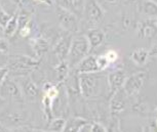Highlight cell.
<instances>
[{"label": "cell", "instance_id": "f546056e", "mask_svg": "<svg viewBox=\"0 0 157 132\" xmlns=\"http://www.w3.org/2000/svg\"><path fill=\"white\" fill-rule=\"evenodd\" d=\"M8 73H10V71H8L7 67H0V84L8 76Z\"/></svg>", "mask_w": 157, "mask_h": 132}, {"label": "cell", "instance_id": "74e56055", "mask_svg": "<svg viewBox=\"0 0 157 132\" xmlns=\"http://www.w3.org/2000/svg\"><path fill=\"white\" fill-rule=\"evenodd\" d=\"M155 122H156V125H157V116H156V119H155Z\"/></svg>", "mask_w": 157, "mask_h": 132}, {"label": "cell", "instance_id": "484cf974", "mask_svg": "<svg viewBox=\"0 0 157 132\" xmlns=\"http://www.w3.org/2000/svg\"><path fill=\"white\" fill-rule=\"evenodd\" d=\"M97 64H98V68H99V71L102 72L110 66V63L107 61V58L105 57V55L101 54L99 57H97Z\"/></svg>", "mask_w": 157, "mask_h": 132}, {"label": "cell", "instance_id": "9c48e42d", "mask_svg": "<svg viewBox=\"0 0 157 132\" xmlns=\"http://www.w3.org/2000/svg\"><path fill=\"white\" fill-rule=\"evenodd\" d=\"M147 73L145 72H139L137 74H132L129 77H126V80L123 84L124 91L127 93L128 96H132L140 91L141 88L146 81Z\"/></svg>", "mask_w": 157, "mask_h": 132}, {"label": "cell", "instance_id": "5b68a950", "mask_svg": "<svg viewBox=\"0 0 157 132\" xmlns=\"http://www.w3.org/2000/svg\"><path fill=\"white\" fill-rule=\"evenodd\" d=\"M0 96L7 99H10L17 104H22L23 102V95L21 92L20 86L13 77L8 75L6 78L2 81L0 84Z\"/></svg>", "mask_w": 157, "mask_h": 132}, {"label": "cell", "instance_id": "4fadbf2b", "mask_svg": "<svg viewBox=\"0 0 157 132\" xmlns=\"http://www.w3.org/2000/svg\"><path fill=\"white\" fill-rule=\"evenodd\" d=\"M75 70L79 74H86V73L100 72L97 64V57L94 55H86L84 58L79 61L75 67Z\"/></svg>", "mask_w": 157, "mask_h": 132}, {"label": "cell", "instance_id": "9a60e30c", "mask_svg": "<svg viewBox=\"0 0 157 132\" xmlns=\"http://www.w3.org/2000/svg\"><path fill=\"white\" fill-rule=\"evenodd\" d=\"M138 34L144 39H152L157 35V24L155 20H146L138 26Z\"/></svg>", "mask_w": 157, "mask_h": 132}, {"label": "cell", "instance_id": "d590c367", "mask_svg": "<svg viewBox=\"0 0 157 132\" xmlns=\"http://www.w3.org/2000/svg\"><path fill=\"white\" fill-rule=\"evenodd\" d=\"M22 131L23 132H43V131H40V130H32V129H29V130H25L24 127L22 128Z\"/></svg>", "mask_w": 157, "mask_h": 132}, {"label": "cell", "instance_id": "d6986e66", "mask_svg": "<svg viewBox=\"0 0 157 132\" xmlns=\"http://www.w3.org/2000/svg\"><path fill=\"white\" fill-rule=\"evenodd\" d=\"M149 51L145 48H137L130 54V58L134 61V64H136L137 66H144L147 63L148 58H149Z\"/></svg>", "mask_w": 157, "mask_h": 132}, {"label": "cell", "instance_id": "4316f807", "mask_svg": "<svg viewBox=\"0 0 157 132\" xmlns=\"http://www.w3.org/2000/svg\"><path fill=\"white\" fill-rule=\"evenodd\" d=\"M104 55H105V57L107 58V61L110 63V64H114L115 61L119 58V54H118V52L116 50H114V49H110V50L106 51L105 53H104Z\"/></svg>", "mask_w": 157, "mask_h": 132}, {"label": "cell", "instance_id": "30bf717a", "mask_svg": "<svg viewBox=\"0 0 157 132\" xmlns=\"http://www.w3.org/2000/svg\"><path fill=\"white\" fill-rule=\"evenodd\" d=\"M129 96L127 95V93L124 91L123 88H120L117 91L113 92L111 94L110 99V108L111 113L116 115V114L120 113L121 111H123L126 107L127 101H128Z\"/></svg>", "mask_w": 157, "mask_h": 132}, {"label": "cell", "instance_id": "ffe728a7", "mask_svg": "<svg viewBox=\"0 0 157 132\" xmlns=\"http://www.w3.org/2000/svg\"><path fill=\"white\" fill-rule=\"evenodd\" d=\"M71 71V68L69 67V64L66 61H60L59 64H57V67L55 68V73H56V77H57L58 83H63V81L66 79V77L69 75V73Z\"/></svg>", "mask_w": 157, "mask_h": 132}, {"label": "cell", "instance_id": "d6a6232c", "mask_svg": "<svg viewBox=\"0 0 157 132\" xmlns=\"http://www.w3.org/2000/svg\"><path fill=\"white\" fill-rule=\"evenodd\" d=\"M149 53L151 55H154V57H157V42L152 46V48H151V51L149 52Z\"/></svg>", "mask_w": 157, "mask_h": 132}, {"label": "cell", "instance_id": "4dcf8cb0", "mask_svg": "<svg viewBox=\"0 0 157 132\" xmlns=\"http://www.w3.org/2000/svg\"><path fill=\"white\" fill-rule=\"evenodd\" d=\"M90 132H106V131L102 125L96 123V124L90 125Z\"/></svg>", "mask_w": 157, "mask_h": 132}, {"label": "cell", "instance_id": "83f0119b", "mask_svg": "<svg viewBox=\"0 0 157 132\" xmlns=\"http://www.w3.org/2000/svg\"><path fill=\"white\" fill-rule=\"evenodd\" d=\"M144 132H157V125L155 120L152 122H149L144 127Z\"/></svg>", "mask_w": 157, "mask_h": 132}, {"label": "cell", "instance_id": "8992f818", "mask_svg": "<svg viewBox=\"0 0 157 132\" xmlns=\"http://www.w3.org/2000/svg\"><path fill=\"white\" fill-rule=\"evenodd\" d=\"M56 16H57L59 25L64 31L67 33H76L79 28L78 16H75L73 13L65 9V8L59 6L56 9Z\"/></svg>", "mask_w": 157, "mask_h": 132}, {"label": "cell", "instance_id": "e0dca14e", "mask_svg": "<svg viewBox=\"0 0 157 132\" xmlns=\"http://www.w3.org/2000/svg\"><path fill=\"white\" fill-rule=\"evenodd\" d=\"M85 36H86L88 43H90V49H96L98 47H100V46L104 43L105 38H106L104 31H102L99 28L90 29Z\"/></svg>", "mask_w": 157, "mask_h": 132}, {"label": "cell", "instance_id": "6da1fadb", "mask_svg": "<svg viewBox=\"0 0 157 132\" xmlns=\"http://www.w3.org/2000/svg\"><path fill=\"white\" fill-rule=\"evenodd\" d=\"M79 89L84 98H94L103 94L104 76L101 72L79 74Z\"/></svg>", "mask_w": 157, "mask_h": 132}, {"label": "cell", "instance_id": "8fae6325", "mask_svg": "<svg viewBox=\"0 0 157 132\" xmlns=\"http://www.w3.org/2000/svg\"><path fill=\"white\" fill-rule=\"evenodd\" d=\"M71 40H72V36L64 35V36H61L59 38L57 42L55 43L52 50H54V54L58 57L59 61H63L67 60L70 49Z\"/></svg>", "mask_w": 157, "mask_h": 132}, {"label": "cell", "instance_id": "f35d334b", "mask_svg": "<svg viewBox=\"0 0 157 132\" xmlns=\"http://www.w3.org/2000/svg\"><path fill=\"white\" fill-rule=\"evenodd\" d=\"M156 20V24H157V17H156V20Z\"/></svg>", "mask_w": 157, "mask_h": 132}, {"label": "cell", "instance_id": "603a6c76", "mask_svg": "<svg viewBox=\"0 0 157 132\" xmlns=\"http://www.w3.org/2000/svg\"><path fill=\"white\" fill-rule=\"evenodd\" d=\"M143 13L148 16H156L157 17V3L150 0H145L142 5Z\"/></svg>", "mask_w": 157, "mask_h": 132}, {"label": "cell", "instance_id": "52a82bcc", "mask_svg": "<svg viewBox=\"0 0 157 132\" xmlns=\"http://www.w3.org/2000/svg\"><path fill=\"white\" fill-rule=\"evenodd\" d=\"M13 78L19 84L23 98L27 99L29 101H37V98L40 96V89L29 76H20V77Z\"/></svg>", "mask_w": 157, "mask_h": 132}, {"label": "cell", "instance_id": "7a4b0ae2", "mask_svg": "<svg viewBox=\"0 0 157 132\" xmlns=\"http://www.w3.org/2000/svg\"><path fill=\"white\" fill-rule=\"evenodd\" d=\"M90 43L85 35H75L72 37L70 44L69 53H68L66 61L71 69L75 68L82 58H84L90 53Z\"/></svg>", "mask_w": 157, "mask_h": 132}, {"label": "cell", "instance_id": "2e32d148", "mask_svg": "<svg viewBox=\"0 0 157 132\" xmlns=\"http://www.w3.org/2000/svg\"><path fill=\"white\" fill-rule=\"evenodd\" d=\"M30 47L36 57L41 58L49 49V42L44 37H35L30 39Z\"/></svg>", "mask_w": 157, "mask_h": 132}, {"label": "cell", "instance_id": "ac0fdd59", "mask_svg": "<svg viewBox=\"0 0 157 132\" xmlns=\"http://www.w3.org/2000/svg\"><path fill=\"white\" fill-rule=\"evenodd\" d=\"M87 121L85 119L82 118H70L66 120V123H65V126L63 128L62 132H80L82 127L87 124Z\"/></svg>", "mask_w": 157, "mask_h": 132}, {"label": "cell", "instance_id": "5bb4252c", "mask_svg": "<svg viewBox=\"0 0 157 132\" xmlns=\"http://www.w3.org/2000/svg\"><path fill=\"white\" fill-rule=\"evenodd\" d=\"M58 5L73 13L77 16H82L85 6V0H57Z\"/></svg>", "mask_w": 157, "mask_h": 132}, {"label": "cell", "instance_id": "cb8c5ba5", "mask_svg": "<svg viewBox=\"0 0 157 132\" xmlns=\"http://www.w3.org/2000/svg\"><path fill=\"white\" fill-rule=\"evenodd\" d=\"M13 14L8 13V11L3 7V5L0 3V27L4 28L5 25L7 24L8 20L11 19V16H13Z\"/></svg>", "mask_w": 157, "mask_h": 132}, {"label": "cell", "instance_id": "f1b7e54d", "mask_svg": "<svg viewBox=\"0 0 157 132\" xmlns=\"http://www.w3.org/2000/svg\"><path fill=\"white\" fill-rule=\"evenodd\" d=\"M8 51V43L6 40H4L3 38L0 37V52L1 53H6Z\"/></svg>", "mask_w": 157, "mask_h": 132}, {"label": "cell", "instance_id": "d4e9b609", "mask_svg": "<svg viewBox=\"0 0 157 132\" xmlns=\"http://www.w3.org/2000/svg\"><path fill=\"white\" fill-rule=\"evenodd\" d=\"M17 33L19 34V36L21 38H28L31 35V33H32V25H31V22L28 23L27 25L23 26L22 28H20L19 30H17Z\"/></svg>", "mask_w": 157, "mask_h": 132}, {"label": "cell", "instance_id": "8d00e7d4", "mask_svg": "<svg viewBox=\"0 0 157 132\" xmlns=\"http://www.w3.org/2000/svg\"><path fill=\"white\" fill-rule=\"evenodd\" d=\"M150 1H153V2H155V3H157V0H150Z\"/></svg>", "mask_w": 157, "mask_h": 132}, {"label": "cell", "instance_id": "1f68e13d", "mask_svg": "<svg viewBox=\"0 0 157 132\" xmlns=\"http://www.w3.org/2000/svg\"><path fill=\"white\" fill-rule=\"evenodd\" d=\"M6 102H7L6 99L3 98V97H1V96H0V112H2V111H3L4 108H5V105H6Z\"/></svg>", "mask_w": 157, "mask_h": 132}, {"label": "cell", "instance_id": "836d02e7", "mask_svg": "<svg viewBox=\"0 0 157 132\" xmlns=\"http://www.w3.org/2000/svg\"><path fill=\"white\" fill-rule=\"evenodd\" d=\"M55 2H56V0H41V3L46 4V5H48V6L52 5Z\"/></svg>", "mask_w": 157, "mask_h": 132}, {"label": "cell", "instance_id": "7c38bea8", "mask_svg": "<svg viewBox=\"0 0 157 132\" xmlns=\"http://www.w3.org/2000/svg\"><path fill=\"white\" fill-rule=\"evenodd\" d=\"M125 80H126V75L121 70H115V71L109 73V75L107 76V84H108V89L111 94L113 92L117 91L120 88H122Z\"/></svg>", "mask_w": 157, "mask_h": 132}, {"label": "cell", "instance_id": "7402d4cb", "mask_svg": "<svg viewBox=\"0 0 157 132\" xmlns=\"http://www.w3.org/2000/svg\"><path fill=\"white\" fill-rule=\"evenodd\" d=\"M65 123H66V119L62 118V117H55L48 122V126H47V131L50 132H62L63 130Z\"/></svg>", "mask_w": 157, "mask_h": 132}, {"label": "cell", "instance_id": "44dd1931", "mask_svg": "<svg viewBox=\"0 0 157 132\" xmlns=\"http://www.w3.org/2000/svg\"><path fill=\"white\" fill-rule=\"evenodd\" d=\"M17 28H19V22H17V11L3 28L5 36L13 37L17 32Z\"/></svg>", "mask_w": 157, "mask_h": 132}, {"label": "cell", "instance_id": "e575fe53", "mask_svg": "<svg viewBox=\"0 0 157 132\" xmlns=\"http://www.w3.org/2000/svg\"><path fill=\"white\" fill-rule=\"evenodd\" d=\"M0 132H10V129L5 127L4 125H2L1 123H0Z\"/></svg>", "mask_w": 157, "mask_h": 132}, {"label": "cell", "instance_id": "ba28073f", "mask_svg": "<svg viewBox=\"0 0 157 132\" xmlns=\"http://www.w3.org/2000/svg\"><path fill=\"white\" fill-rule=\"evenodd\" d=\"M88 24L94 26L101 24L104 20V9L98 0H85L83 16Z\"/></svg>", "mask_w": 157, "mask_h": 132}, {"label": "cell", "instance_id": "277c9868", "mask_svg": "<svg viewBox=\"0 0 157 132\" xmlns=\"http://www.w3.org/2000/svg\"><path fill=\"white\" fill-rule=\"evenodd\" d=\"M0 113V123L10 129L25 127L30 121V113L24 108H8Z\"/></svg>", "mask_w": 157, "mask_h": 132}, {"label": "cell", "instance_id": "3957f363", "mask_svg": "<svg viewBox=\"0 0 157 132\" xmlns=\"http://www.w3.org/2000/svg\"><path fill=\"white\" fill-rule=\"evenodd\" d=\"M38 66V61L27 55H13L7 61L8 75L13 77L28 76Z\"/></svg>", "mask_w": 157, "mask_h": 132}]
</instances>
